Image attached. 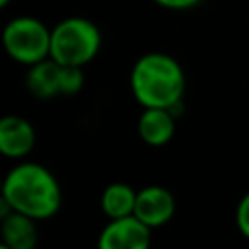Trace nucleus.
Masks as SVG:
<instances>
[{"label":"nucleus","instance_id":"10","mask_svg":"<svg viewBox=\"0 0 249 249\" xmlns=\"http://www.w3.org/2000/svg\"><path fill=\"white\" fill-rule=\"evenodd\" d=\"M35 218L21 214V212H12L2 218L0 224V237L4 247L8 249H33L37 243V226Z\"/></svg>","mask_w":249,"mask_h":249},{"label":"nucleus","instance_id":"6","mask_svg":"<svg viewBox=\"0 0 249 249\" xmlns=\"http://www.w3.org/2000/svg\"><path fill=\"white\" fill-rule=\"evenodd\" d=\"M175 214V196L161 185H148L138 191L134 216H138L150 228L165 226Z\"/></svg>","mask_w":249,"mask_h":249},{"label":"nucleus","instance_id":"12","mask_svg":"<svg viewBox=\"0 0 249 249\" xmlns=\"http://www.w3.org/2000/svg\"><path fill=\"white\" fill-rule=\"evenodd\" d=\"M84 88L82 66H62L60 68V95H76Z\"/></svg>","mask_w":249,"mask_h":249},{"label":"nucleus","instance_id":"15","mask_svg":"<svg viewBox=\"0 0 249 249\" xmlns=\"http://www.w3.org/2000/svg\"><path fill=\"white\" fill-rule=\"evenodd\" d=\"M8 2H10V0H0V6H6Z\"/></svg>","mask_w":249,"mask_h":249},{"label":"nucleus","instance_id":"4","mask_svg":"<svg viewBox=\"0 0 249 249\" xmlns=\"http://www.w3.org/2000/svg\"><path fill=\"white\" fill-rule=\"evenodd\" d=\"M2 43L8 56L25 66L51 56V29L33 16L10 19L2 31Z\"/></svg>","mask_w":249,"mask_h":249},{"label":"nucleus","instance_id":"11","mask_svg":"<svg viewBox=\"0 0 249 249\" xmlns=\"http://www.w3.org/2000/svg\"><path fill=\"white\" fill-rule=\"evenodd\" d=\"M136 195H138V191H134L126 183H111V185H107L103 189L101 200H99L103 214L109 220L111 218H123V216L134 214Z\"/></svg>","mask_w":249,"mask_h":249},{"label":"nucleus","instance_id":"7","mask_svg":"<svg viewBox=\"0 0 249 249\" xmlns=\"http://www.w3.org/2000/svg\"><path fill=\"white\" fill-rule=\"evenodd\" d=\"M35 146L33 124L19 115H6L0 119V154L10 160L25 158Z\"/></svg>","mask_w":249,"mask_h":249},{"label":"nucleus","instance_id":"2","mask_svg":"<svg viewBox=\"0 0 249 249\" xmlns=\"http://www.w3.org/2000/svg\"><path fill=\"white\" fill-rule=\"evenodd\" d=\"M185 84L181 64L165 53H146L130 70V91L142 107L169 109L183 99Z\"/></svg>","mask_w":249,"mask_h":249},{"label":"nucleus","instance_id":"9","mask_svg":"<svg viewBox=\"0 0 249 249\" xmlns=\"http://www.w3.org/2000/svg\"><path fill=\"white\" fill-rule=\"evenodd\" d=\"M60 64L51 56L29 66L25 76V88L33 97L53 99L60 95Z\"/></svg>","mask_w":249,"mask_h":249},{"label":"nucleus","instance_id":"8","mask_svg":"<svg viewBox=\"0 0 249 249\" xmlns=\"http://www.w3.org/2000/svg\"><path fill=\"white\" fill-rule=\"evenodd\" d=\"M175 121L173 113L165 107H144L138 117V134L148 146H165L175 134Z\"/></svg>","mask_w":249,"mask_h":249},{"label":"nucleus","instance_id":"3","mask_svg":"<svg viewBox=\"0 0 249 249\" xmlns=\"http://www.w3.org/2000/svg\"><path fill=\"white\" fill-rule=\"evenodd\" d=\"M101 49L97 25L86 18H66L51 29V58L60 66H86Z\"/></svg>","mask_w":249,"mask_h":249},{"label":"nucleus","instance_id":"1","mask_svg":"<svg viewBox=\"0 0 249 249\" xmlns=\"http://www.w3.org/2000/svg\"><path fill=\"white\" fill-rule=\"evenodd\" d=\"M2 196L16 212L35 220L53 218L62 204V191L56 177L35 161H21L8 171L2 183Z\"/></svg>","mask_w":249,"mask_h":249},{"label":"nucleus","instance_id":"5","mask_svg":"<svg viewBox=\"0 0 249 249\" xmlns=\"http://www.w3.org/2000/svg\"><path fill=\"white\" fill-rule=\"evenodd\" d=\"M152 241V228L138 216L128 214L111 218L99 233V249H148Z\"/></svg>","mask_w":249,"mask_h":249},{"label":"nucleus","instance_id":"13","mask_svg":"<svg viewBox=\"0 0 249 249\" xmlns=\"http://www.w3.org/2000/svg\"><path fill=\"white\" fill-rule=\"evenodd\" d=\"M235 224H237L239 233L249 239V193H245L241 196V200L237 202V208H235Z\"/></svg>","mask_w":249,"mask_h":249},{"label":"nucleus","instance_id":"14","mask_svg":"<svg viewBox=\"0 0 249 249\" xmlns=\"http://www.w3.org/2000/svg\"><path fill=\"white\" fill-rule=\"evenodd\" d=\"M154 2L167 10H189V8L198 6L202 0H154Z\"/></svg>","mask_w":249,"mask_h":249}]
</instances>
